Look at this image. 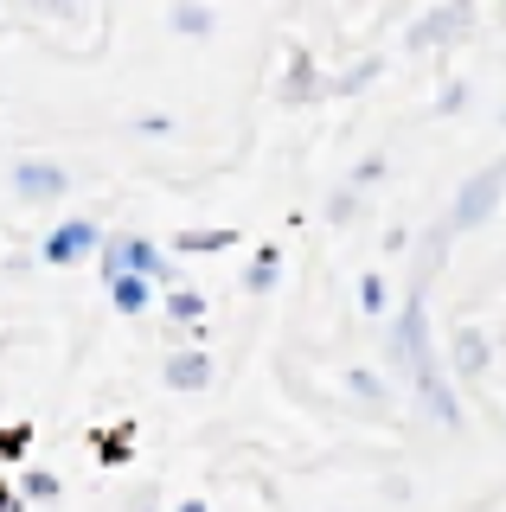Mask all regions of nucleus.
Returning a JSON list of instances; mask_svg holds the SVG:
<instances>
[{
	"label": "nucleus",
	"instance_id": "a878e982",
	"mask_svg": "<svg viewBox=\"0 0 506 512\" xmlns=\"http://www.w3.org/2000/svg\"><path fill=\"white\" fill-rule=\"evenodd\" d=\"M173 512H212V506H205V500H180V506H173Z\"/></svg>",
	"mask_w": 506,
	"mask_h": 512
},
{
	"label": "nucleus",
	"instance_id": "f3484780",
	"mask_svg": "<svg viewBox=\"0 0 506 512\" xmlns=\"http://www.w3.org/2000/svg\"><path fill=\"white\" fill-rule=\"evenodd\" d=\"M359 314H366V320L398 314V308H391V282H385V269H366V276H359Z\"/></svg>",
	"mask_w": 506,
	"mask_h": 512
},
{
	"label": "nucleus",
	"instance_id": "1a4fd4ad",
	"mask_svg": "<svg viewBox=\"0 0 506 512\" xmlns=\"http://www.w3.org/2000/svg\"><path fill=\"white\" fill-rule=\"evenodd\" d=\"M327 84H334V77H321V58H314L308 45H289V58H282V103L308 109V103L327 96Z\"/></svg>",
	"mask_w": 506,
	"mask_h": 512
},
{
	"label": "nucleus",
	"instance_id": "4468645a",
	"mask_svg": "<svg viewBox=\"0 0 506 512\" xmlns=\"http://www.w3.org/2000/svg\"><path fill=\"white\" fill-rule=\"evenodd\" d=\"M276 282H282V250L263 244V250L244 263V288H250V295H276Z\"/></svg>",
	"mask_w": 506,
	"mask_h": 512
},
{
	"label": "nucleus",
	"instance_id": "ddd939ff",
	"mask_svg": "<svg viewBox=\"0 0 506 512\" xmlns=\"http://www.w3.org/2000/svg\"><path fill=\"white\" fill-rule=\"evenodd\" d=\"M167 26L180 32V39H212V32H218V13L199 7V0H173V7H167Z\"/></svg>",
	"mask_w": 506,
	"mask_h": 512
},
{
	"label": "nucleus",
	"instance_id": "6e6552de",
	"mask_svg": "<svg viewBox=\"0 0 506 512\" xmlns=\"http://www.w3.org/2000/svg\"><path fill=\"white\" fill-rule=\"evenodd\" d=\"M161 384H167V391H180V397H199V391H212V384H218V359L205 346H180V352H167V359H161Z\"/></svg>",
	"mask_w": 506,
	"mask_h": 512
},
{
	"label": "nucleus",
	"instance_id": "4be33fe9",
	"mask_svg": "<svg viewBox=\"0 0 506 512\" xmlns=\"http://www.w3.org/2000/svg\"><path fill=\"white\" fill-rule=\"evenodd\" d=\"M359 212V186H334L327 192V224H353Z\"/></svg>",
	"mask_w": 506,
	"mask_h": 512
},
{
	"label": "nucleus",
	"instance_id": "423d86ee",
	"mask_svg": "<svg viewBox=\"0 0 506 512\" xmlns=\"http://www.w3.org/2000/svg\"><path fill=\"white\" fill-rule=\"evenodd\" d=\"M109 237L97 231V218H84V212H65V218H52V231H45V244H39V263H52V269H71V263H84V256H103Z\"/></svg>",
	"mask_w": 506,
	"mask_h": 512
},
{
	"label": "nucleus",
	"instance_id": "dca6fc26",
	"mask_svg": "<svg viewBox=\"0 0 506 512\" xmlns=\"http://www.w3.org/2000/svg\"><path fill=\"white\" fill-rule=\"evenodd\" d=\"M173 250H180V256H212V250H237V231H231V224H212V231H180V237H173Z\"/></svg>",
	"mask_w": 506,
	"mask_h": 512
},
{
	"label": "nucleus",
	"instance_id": "39448f33",
	"mask_svg": "<svg viewBox=\"0 0 506 512\" xmlns=\"http://www.w3.org/2000/svg\"><path fill=\"white\" fill-rule=\"evenodd\" d=\"M7 186H13V199H20V205H65L71 167H65V160H52V154H13Z\"/></svg>",
	"mask_w": 506,
	"mask_h": 512
},
{
	"label": "nucleus",
	"instance_id": "0eeeda50",
	"mask_svg": "<svg viewBox=\"0 0 506 512\" xmlns=\"http://www.w3.org/2000/svg\"><path fill=\"white\" fill-rule=\"evenodd\" d=\"M449 372H455V384H474L494 372V340H487L481 320H455L449 327Z\"/></svg>",
	"mask_w": 506,
	"mask_h": 512
},
{
	"label": "nucleus",
	"instance_id": "9b49d317",
	"mask_svg": "<svg viewBox=\"0 0 506 512\" xmlns=\"http://www.w3.org/2000/svg\"><path fill=\"white\" fill-rule=\"evenodd\" d=\"M346 391H353V404H366V416L391 410V384H385L378 365H353V372H346Z\"/></svg>",
	"mask_w": 506,
	"mask_h": 512
},
{
	"label": "nucleus",
	"instance_id": "412c9836",
	"mask_svg": "<svg viewBox=\"0 0 506 512\" xmlns=\"http://www.w3.org/2000/svg\"><path fill=\"white\" fill-rule=\"evenodd\" d=\"M468 96H474L468 77H449V84L436 90V116H462V109H468Z\"/></svg>",
	"mask_w": 506,
	"mask_h": 512
},
{
	"label": "nucleus",
	"instance_id": "a211bd4d",
	"mask_svg": "<svg viewBox=\"0 0 506 512\" xmlns=\"http://www.w3.org/2000/svg\"><path fill=\"white\" fill-rule=\"evenodd\" d=\"M13 487H20V493H26L33 506H58V493H65V480H58L52 468H26L20 480H13Z\"/></svg>",
	"mask_w": 506,
	"mask_h": 512
},
{
	"label": "nucleus",
	"instance_id": "5701e85b",
	"mask_svg": "<svg viewBox=\"0 0 506 512\" xmlns=\"http://www.w3.org/2000/svg\"><path fill=\"white\" fill-rule=\"evenodd\" d=\"M385 173H391V160H385V154H366L353 173H346V186H359V192H366V186H378V180H385Z\"/></svg>",
	"mask_w": 506,
	"mask_h": 512
},
{
	"label": "nucleus",
	"instance_id": "2eb2a0df",
	"mask_svg": "<svg viewBox=\"0 0 506 512\" xmlns=\"http://www.w3.org/2000/svg\"><path fill=\"white\" fill-rule=\"evenodd\" d=\"M161 314L173 320V327H186V333H205V295L199 288H173V295L161 301Z\"/></svg>",
	"mask_w": 506,
	"mask_h": 512
},
{
	"label": "nucleus",
	"instance_id": "b1692460",
	"mask_svg": "<svg viewBox=\"0 0 506 512\" xmlns=\"http://www.w3.org/2000/svg\"><path fill=\"white\" fill-rule=\"evenodd\" d=\"M0 512H33V500H26L20 487H7V493H0Z\"/></svg>",
	"mask_w": 506,
	"mask_h": 512
},
{
	"label": "nucleus",
	"instance_id": "aec40b11",
	"mask_svg": "<svg viewBox=\"0 0 506 512\" xmlns=\"http://www.w3.org/2000/svg\"><path fill=\"white\" fill-rule=\"evenodd\" d=\"M33 455V423H7L0 429V461H26Z\"/></svg>",
	"mask_w": 506,
	"mask_h": 512
},
{
	"label": "nucleus",
	"instance_id": "f8f14e48",
	"mask_svg": "<svg viewBox=\"0 0 506 512\" xmlns=\"http://www.w3.org/2000/svg\"><path fill=\"white\" fill-rule=\"evenodd\" d=\"M103 295H109V308H116V314H148V308H161V288H154V282H141V276H122V282H109L103 288Z\"/></svg>",
	"mask_w": 506,
	"mask_h": 512
},
{
	"label": "nucleus",
	"instance_id": "6ab92c4d",
	"mask_svg": "<svg viewBox=\"0 0 506 512\" xmlns=\"http://www.w3.org/2000/svg\"><path fill=\"white\" fill-rule=\"evenodd\" d=\"M378 71H385V58H359L353 71H340L334 84H327V96H359L366 84H378Z\"/></svg>",
	"mask_w": 506,
	"mask_h": 512
},
{
	"label": "nucleus",
	"instance_id": "bb28decb",
	"mask_svg": "<svg viewBox=\"0 0 506 512\" xmlns=\"http://www.w3.org/2000/svg\"><path fill=\"white\" fill-rule=\"evenodd\" d=\"M500 122H506V109H500Z\"/></svg>",
	"mask_w": 506,
	"mask_h": 512
},
{
	"label": "nucleus",
	"instance_id": "20e7f679",
	"mask_svg": "<svg viewBox=\"0 0 506 512\" xmlns=\"http://www.w3.org/2000/svg\"><path fill=\"white\" fill-rule=\"evenodd\" d=\"M474 26V7L468 0H436V7H423L417 20L404 26V52H449V45H462Z\"/></svg>",
	"mask_w": 506,
	"mask_h": 512
},
{
	"label": "nucleus",
	"instance_id": "f257e3e1",
	"mask_svg": "<svg viewBox=\"0 0 506 512\" xmlns=\"http://www.w3.org/2000/svg\"><path fill=\"white\" fill-rule=\"evenodd\" d=\"M423 288L430 282H410V295L398 301V314H391V327H385V359L404 384H423V378L449 372V352H436V327H430V308H423Z\"/></svg>",
	"mask_w": 506,
	"mask_h": 512
},
{
	"label": "nucleus",
	"instance_id": "7ed1b4c3",
	"mask_svg": "<svg viewBox=\"0 0 506 512\" xmlns=\"http://www.w3.org/2000/svg\"><path fill=\"white\" fill-rule=\"evenodd\" d=\"M97 269H103V288L109 282H122V276H141V282H154L161 295H173V263L161 250H154V237H109L103 256H97Z\"/></svg>",
	"mask_w": 506,
	"mask_h": 512
},
{
	"label": "nucleus",
	"instance_id": "393cba45",
	"mask_svg": "<svg viewBox=\"0 0 506 512\" xmlns=\"http://www.w3.org/2000/svg\"><path fill=\"white\" fill-rule=\"evenodd\" d=\"M167 128H173L167 116H135V135H167Z\"/></svg>",
	"mask_w": 506,
	"mask_h": 512
},
{
	"label": "nucleus",
	"instance_id": "9d476101",
	"mask_svg": "<svg viewBox=\"0 0 506 512\" xmlns=\"http://www.w3.org/2000/svg\"><path fill=\"white\" fill-rule=\"evenodd\" d=\"M90 448H97L103 468H129L135 461V423L122 416V423H109V429H90Z\"/></svg>",
	"mask_w": 506,
	"mask_h": 512
},
{
	"label": "nucleus",
	"instance_id": "f03ea898",
	"mask_svg": "<svg viewBox=\"0 0 506 512\" xmlns=\"http://www.w3.org/2000/svg\"><path fill=\"white\" fill-rule=\"evenodd\" d=\"M500 205H506V160H500V167H481V173H468V180L455 186V199H449V212H442V224H449L455 237H468V231H487V224L500 218Z\"/></svg>",
	"mask_w": 506,
	"mask_h": 512
}]
</instances>
